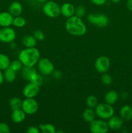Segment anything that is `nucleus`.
Returning a JSON list of instances; mask_svg holds the SVG:
<instances>
[{
  "label": "nucleus",
  "instance_id": "obj_1",
  "mask_svg": "<svg viewBox=\"0 0 132 133\" xmlns=\"http://www.w3.org/2000/svg\"><path fill=\"white\" fill-rule=\"evenodd\" d=\"M65 29L72 36H81L87 32V27L81 18L74 15L67 18L65 22Z\"/></svg>",
  "mask_w": 132,
  "mask_h": 133
},
{
  "label": "nucleus",
  "instance_id": "obj_2",
  "mask_svg": "<svg viewBox=\"0 0 132 133\" xmlns=\"http://www.w3.org/2000/svg\"><path fill=\"white\" fill-rule=\"evenodd\" d=\"M18 59L21 62L23 66L34 67L40 59V53L35 47L25 48L20 51Z\"/></svg>",
  "mask_w": 132,
  "mask_h": 133
},
{
  "label": "nucleus",
  "instance_id": "obj_3",
  "mask_svg": "<svg viewBox=\"0 0 132 133\" xmlns=\"http://www.w3.org/2000/svg\"><path fill=\"white\" fill-rule=\"evenodd\" d=\"M94 111L97 117L104 120L109 119L115 114V110L112 105L106 103H98L94 109Z\"/></svg>",
  "mask_w": 132,
  "mask_h": 133
},
{
  "label": "nucleus",
  "instance_id": "obj_4",
  "mask_svg": "<svg viewBox=\"0 0 132 133\" xmlns=\"http://www.w3.org/2000/svg\"><path fill=\"white\" fill-rule=\"evenodd\" d=\"M42 10L45 15L49 18H57L61 14V6L54 1H47L44 3Z\"/></svg>",
  "mask_w": 132,
  "mask_h": 133
},
{
  "label": "nucleus",
  "instance_id": "obj_5",
  "mask_svg": "<svg viewBox=\"0 0 132 133\" xmlns=\"http://www.w3.org/2000/svg\"><path fill=\"white\" fill-rule=\"evenodd\" d=\"M38 70L43 75H49L54 71V66L53 62L47 58H40L37 63Z\"/></svg>",
  "mask_w": 132,
  "mask_h": 133
},
{
  "label": "nucleus",
  "instance_id": "obj_6",
  "mask_svg": "<svg viewBox=\"0 0 132 133\" xmlns=\"http://www.w3.org/2000/svg\"><path fill=\"white\" fill-rule=\"evenodd\" d=\"M87 21L93 25L105 27L109 24L108 17L104 14H90L87 16Z\"/></svg>",
  "mask_w": 132,
  "mask_h": 133
},
{
  "label": "nucleus",
  "instance_id": "obj_7",
  "mask_svg": "<svg viewBox=\"0 0 132 133\" xmlns=\"http://www.w3.org/2000/svg\"><path fill=\"white\" fill-rule=\"evenodd\" d=\"M39 105L34 98H26L23 100L21 109L27 115H33L38 110Z\"/></svg>",
  "mask_w": 132,
  "mask_h": 133
},
{
  "label": "nucleus",
  "instance_id": "obj_8",
  "mask_svg": "<svg viewBox=\"0 0 132 133\" xmlns=\"http://www.w3.org/2000/svg\"><path fill=\"white\" fill-rule=\"evenodd\" d=\"M107 122L104 119H94L89 125V130L92 133H106L109 130Z\"/></svg>",
  "mask_w": 132,
  "mask_h": 133
},
{
  "label": "nucleus",
  "instance_id": "obj_9",
  "mask_svg": "<svg viewBox=\"0 0 132 133\" xmlns=\"http://www.w3.org/2000/svg\"><path fill=\"white\" fill-rule=\"evenodd\" d=\"M16 38L14 29L10 27H2L0 29V41L3 43H12Z\"/></svg>",
  "mask_w": 132,
  "mask_h": 133
},
{
  "label": "nucleus",
  "instance_id": "obj_10",
  "mask_svg": "<svg viewBox=\"0 0 132 133\" xmlns=\"http://www.w3.org/2000/svg\"><path fill=\"white\" fill-rule=\"evenodd\" d=\"M110 64L111 62L109 58L106 56L102 55L96 59L94 62V68L98 72L104 74L108 71L110 68Z\"/></svg>",
  "mask_w": 132,
  "mask_h": 133
},
{
  "label": "nucleus",
  "instance_id": "obj_11",
  "mask_svg": "<svg viewBox=\"0 0 132 133\" xmlns=\"http://www.w3.org/2000/svg\"><path fill=\"white\" fill-rule=\"evenodd\" d=\"M39 92L40 87L29 82L23 88V94L26 98H34L38 94Z\"/></svg>",
  "mask_w": 132,
  "mask_h": 133
},
{
  "label": "nucleus",
  "instance_id": "obj_12",
  "mask_svg": "<svg viewBox=\"0 0 132 133\" xmlns=\"http://www.w3.org/2000/svg\"><path fill=\"white\" fill-rule=\"evenodd\" d=\"M107 124L110 129L116 131V130L120 129L124 125V120L122 119L120 116L113 115L109 119H108Z\"/></svg>",
  "mask_w": 132,
  "mask_h": 133
},
{
  "label": "nucleus",
  "instance_id": "obj_13",
  "mask_svg": "<svg viewBox=\"0 0 132 133\" xmlns=\"http://www.w3.org/2000/svg\"><path fill=\"white\" fill-rule=\"evenodd\" d=\"M14 16L9 12L0 13V26L2 27H10L12 25Z\"/></svg>",
  "mask_w": 132,
  "mask_h": 133
},
{
  "label": "nucleus",
  "instance_id": "obj_14",
  "mask_svg": "<svg viewBox=\"0 0 132 133\" xmlns=\"http://www.w3.org/2000/svg\"><path fill=\"white\" fill-rule=\"evenodd\" d=\"M61 14L69 18L75 14V7L71 3H65L61 6Z\"/></svg>",
  "mask_w": 132,
  "mask_h": 133
},
{
  "label": "nucleus",
  "instance_id": "obj_15",
  "mask_svg": "<svg viewBox=\"0 0 132 133\" xmlns=\"http://www.w3.org/2000/svg\"><path fill=\"white\" fill-rule=\"evenodd\" d=\"M26 115L27 114L22 110V109L12 110L11 114V119L14 123H20L25 119Z\"/></svg>",
  "mask_w": 132,
  "mask_h": 133
},
{
  "label": "nucleus",
  "instance_id": "obj_16",
  "mask_svg": "<svg viewBox=\"0 0 132 133\" xmlns=\"http://www.w3.org/2000/svg\"><path fill=\"white\" fill-rule=\"evenodd\" d=\"M9 12L14 17L21 16L23 12V6L21 3L17 1H13L9 6Z\"/></svg>",
  "mask_w": 132,
  "mask_h": 133
},
{
  "label": "nucleus",
  "instance_id": "obj_17",
  "mask_svg": "<svg viewBox=\"0 0 132 133\" xmlns=\"http://www.w3.org/2000/svg\"><path fill=\"white\" fill-rule=\"evenodd\" d=\"M120 116L126 122L130 121L132 119V107L128 105H125L120 110Z\"/></svg>",
  "mask_w": 132,
  "mask_h": 133
},
{
  "label": "nucleus",
  "instance_id": "obj_18",
  "mask_svg": "<svg viewBox=\"0 0 132 133\" xmlns=\"http://www.w3.org/2000/svg\"><path fill=\"white\" fill-rule=\"evenodd\" d=\"M118 99H119V94L116 91L113 90L108 91L104 96L105 103L111 105H114Z\"/></svg>",
  "mask_w": 132,
  "mask_h": 133
},
{
  "label": "nucleus",
  "instance_id": "obj_19",
  "mask_svg": "<svg viewBox=\"0 0 132 133\" xmlns=\"http://www.w3.org/2000/svg\"><path fill=\"white\" fill-rule=\"evenodd\" d=\"M21 42L23 46L25 48H34L36 47L37 40L35 39L33 35H27L23 36Z\"/></svg>",
  "mask_w": 132,
  "mask_h": 133
},
{
  "label": "nucleus",
  "instance_id": "obj_20",
  "mask_svg": "<svg viewBox=\"0 0 132 133\" xmlns=\"http://www.w3.org/2000/svg\"><path fill=\"white\" fill-rule=\"evenodd\" d=\"M83 119L87 123H89L93 122V120L95 119L96 116V113L95 111L93 109H91V108H87L86 109L84 110V111L83 112Z\"/></svg>",
  "mask_w": 132,
  "mask_h": 133
},
{
  "label": "nucleus",
  "instance_id": "obj_21",
  "mask_svg": "<svg viewBox=\"0 0 132 133\" xmlns=\"http://www.w3.org/2000/svg\"><path fill=\"white\" fill-rule=\"evenodd\" d=\"M37 72L36 69L34 67H28V66H24L22 68V77L26 80L30 81L31 78Z\"/></svg>",
  "mask_w": 132,
  "mask_h": 133
},
{
  "label": "nucleus",
  "instance_id": "obj_22",
  "mask_svg": "<svg viewBox=\"0 0 132 133\" xmlns=\"http://www.w3.org/2000/svg\"><path fill=\"white\" fill-rule=\"evenodd\" d=\"M4 79L7 83H12L16 80V72L12 70L10 68H8L5 70H4L3 73Z\"/></svg>",
  "mask_w": 132,
  "mask_h": 133
},
{
  "label": "nucleus",
  "instance_id": "obj_23",
  "mask_svg": "<svg viewBox=\"0 0 132 133\" xmlns=\"http://www.w3.org/2000/svg\"><path fill=\"white\" fill-rule=\"evenodd\" d=\"M10 62V58L7 55L4 53H0V70L4 71L9 68Z\"/></svg>",
  "mask_w": 132,
  "mask_h": 133
},
{
  "label": "nucleus",
  "instance_id": "obj_24",
  "mask_svg": "<svg viewBox=\"0 0 132 133\" xmlns=\"http://www.w3.org/2000/svg\"><path fill=\"white\" fill-rule=\"evenodd\" d=\"M22 102L23 100L18 97H14L10 99L9 101V106L12 110H17V109H21Z\"/></svg>",
  "mask_w": 132,
  "mask_h": 133
},
{
  "label": "nucleus",
  "instance_id": "obj_25",
  "mask_svg": "<svg viewBox=\"0 0 132 133\" xmlns=\"http://www.w3.org/2000/svg\"><path fill=\"white\" fill-rule=\"evenodd\" d=\"M40 131L43 133H55L56 132L55 127L50 123H42L39 125Z\"/></svg>",
  "mask_w": 132,
  "mask_h": 133
},
{
  "label": "nucleus",
  "instance_id": "obj_26",
  "mask_svg": "<svg viewBox=\"0 0 132 133\" xmlns=\"http://www.w3.org/2000/svg\"><path fill=\"white\" fill-rule=\"evenodd\" d=\"M85 103H86V105L88 107L94 109H95V107L98 104V99L95 96L90 95V96L87 97Z\"/></svg>",
  "mask_w": 132,
  "mask_h": 133
},
{
  "label": "nucleus",
  "instance_id": "obj_27",
  "mask_svg": "<svg viewBox=\"0 0 132 133\" xmlns=\"http://www.w3.org/2000/svg\"><path fill=\"white\" fill-rule=\"evenodd\" d=\"M12 25L18 28H21L26 25V20L23 17L21 16L14 17Z\"/></svg>",
  "mask_w": 132,
  "mask_h": 133
},
{
  "label": "nucleus",
  "instance_id": "obj_28",
  "mask_svg": "<svg viewBox=\"0 0 132 133\" xmlns=\"http://www.w3.org/2000/svg\"><path fill=\"white\" fill-rule=\"evenodd\" d=\"M29 82L34 83V84L40 87V86L43 84V77L41 76L40 74H39L38 73L36 72V74L32 76V77L31 78Z\"/></svg>",
  "mask_w": 132,
  "mask_h": 133
},
{
  "label": "nucleus",
  "instance_id": "obj_29",
  "mask_svg": "<svg viewBox=\"0 0 132 133\" xmlns=\"http://www.w3.org/2000/svg\"><path fill=\"white\" fill-rule=\"evenodd\" d=\"M23 64L21 63L19 59L18 60H15V61H12V62H10V64L9 68L13 70L14 71H15L16 72H18V71H20L21 70H22L23 68Z\"/></svg>",
  "mask_w": 132,
  "mask_h": 133
},
{
  "label": "nucleus",
  "instance_id": "obj_30",
  "mask_svg": "<svg viewBox=\"0 0 132 133\" xmlns=\"http://www.w3.org/2000/svg\"><path fill=\"white\" fill-rule=\"evenodd\" d=\"M101 82L105 85H110L113 83V78L107 72L102 74L100 78Z\"/></svg>",
  "mask_w": 132,
  "mask_h": 133
},
{
  "label": "nucleus",
  "instance_id": "obj_31",
  "mask_svg": "<svg viewBox=\"0 0 132 133\" xmlns=\"http://www.w3.org/2000/svg\"><path fill=\"white\" fill-rule=\"evenodd\" d=\"M86 14V9L85 6L83 5H79L77 7L75 8V16L79 17V18H82Z\"/></svg>",
  "mask_w": 132,
  "mask_h": 133
},
{
  "label": "nucleus",
  "instance_id": "obj_32",
  "mask_svg": "<svg viewBox=\"0 0 132 133\" xmlns=\"http://www.w3.org/2000/svg\"><path fill=\"white\" fill-rule=\"evenodd\" d=\"M34 37L35 38L37 41H43L45 38V35H44L43 32L40 30H36L33 32L32 34Z\"/></svg>",
  "mask_w": 132,
  "mask_h": 133
},
{
  "label": "nucleus",
  "instance_id": "obj_33",
  "mask_svg": "<svg viewBox=\"0 0 132 133\" xmlns=\"http://www.w3.org/2000/svg\"><path fill=\"white\" fill-rule=\"evenodd\" d=\"M10 131V127L5 122H0V133H9Z\"/></svg>",
  "mask_w": 132,
  "mask_h": 133
},
{
  "label": "nucleus",
  "instance_id": "obj_34",
  "mask_svg": "<svg viewBox=\"0 0 132 133\" xmlns=\"http://www.w3.org/2000/svg\"><path fill=\"white\" fill-rule=\"evenodd\" d=\"M40 132V130L39 127H36V126H30L27 129V133H39Z\"/></svg>",
  "mask_w": 132,
  "mask_h": 133
},
{
  "label": "nucleus",
  "instance_id": "obj_35",
  "mask_svg": "<svg viewBox=\"0 0 132 133\" xmlns=\"http://www.w3.org/2000/svg\"><path fill=\"white\" fill-rule=\"evenodd\" d=\"M92 3L97 6H102L106 3L107 0H91Z\"/></svg>",
  "mask_w": 132,
  "mask_h": 133
},
{
  "label": "nucleus",
  "instance_id": "obj_36",
  "mask_svg": "<svg viewBox=\"0 0 132 133\" xmlns=\"http://www.w3.org/2000/svg\"><path fill=\"white\" fill-rule=\"evenodd\" d=\"M53 77H54V78H55V79H60L62 76V72H61L60 70H54V71H53Z\"/></svg>",
  "mask_w": 132,
  "mask_h": 133
},
{
  "label": "nucleus",
  "instance_id": "obj_37",
  "mask_svg": "<svg viewBox=\"0 0 132 133\" xmlns=\"http://www.w3.org/2000/svg\"><path fill=\"white\" fill-rule=\"evenodd\" d=\"M126 6L128 10L132 12V0H128L127 1Z\"/></svg>",
  "mask_w": 132,
  "mask_h": 133
},
{
  "label": "nucleus",
  "instance_id": "obj_38",
  "mask_svg": "<svg viewBox=\"0 0 132 133\" xmlns=\"http://www.w3.org/2000/svg\"><path fill=\"white\" fill-rule=\"evenodd\" d=\"M4 75H3V73L2 72L1 70H0V85L3 84L4 81Z\"/></svg>",
  "mask_w": 132,
  "mask_h": 133
},
{
  "label": "nucleus",
  "instance_id": "obj_39",
  "mask_svg": "<svg viewBox=\"0 0 132 133\" xmlns=\"http://www.w3.org/2000/svg\"><path fill=\"white\" fill-rule=\"evenodd\" d=\"M110 1H111V2L114 3H118L120 2L121 0H110Z\"/></svg>",
  "mask_w": 132,
  "mask_h": 133
},
{
  "label": "nucleus",
  "instance_id": "obj_40",
  "mask_svg": "<svg viewBox=\"0 0 132 133\" xmlns=\"http://www.w3.org/2000/svg\"><path fill=\"white\" fill-rule=\"evenodd\" d=\"M36 1H38V2H40V3H45V2H47L48 0H36Z\"/></svg>",
  "mask_w": 132,
  "mask_h": 133
},
{
  "label": "nucleus",
  "instance_id": "obj_41",
  "mask_svg": "<svg viewBox=\"0 0 132 133\" xmlns=\"http://www.w3.org/2000/svg\"><path fill=\"white\" fill-rule=\"evenodd\" d=\"M131 60H132V59H131Z\"/></svg>",
  "mask_w": 132,
  "mask_h": 133
}]
</instances>
